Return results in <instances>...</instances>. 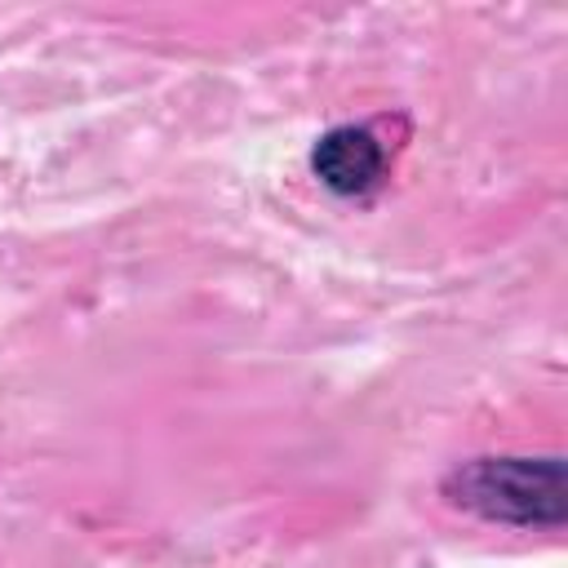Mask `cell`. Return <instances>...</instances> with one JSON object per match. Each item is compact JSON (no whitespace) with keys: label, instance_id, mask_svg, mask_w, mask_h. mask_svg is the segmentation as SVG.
<instances>
[{"label":"cell","instance_id":"6da1fadb","mask_svg":"<svg viewBox=\"0 0 568 568\" xmlns=\"http://www.w3.org/2000/svg\"><path fill=\"white\" fill-rule=\"evenodd\" d=\"M444 497L506 528H559L568 515L559 457H470L448 470Z\"/></svg>","mask_w":568,"mask_h":568},{"label":"cell","instance_id":"7a4b0ae2","mask_svg":"<svg viewBox=\"0 0 568 568\" xmlns=\"http://www.w3.org/2000/svg\"><path fill=\"white\" fill-rule=\"evenodd\" d=\"M311 169L337 195H368L386 173V146L368 124H337L315 138Z\"/></svg>","mask_w":568,"mask_h":568}]
</instances>
